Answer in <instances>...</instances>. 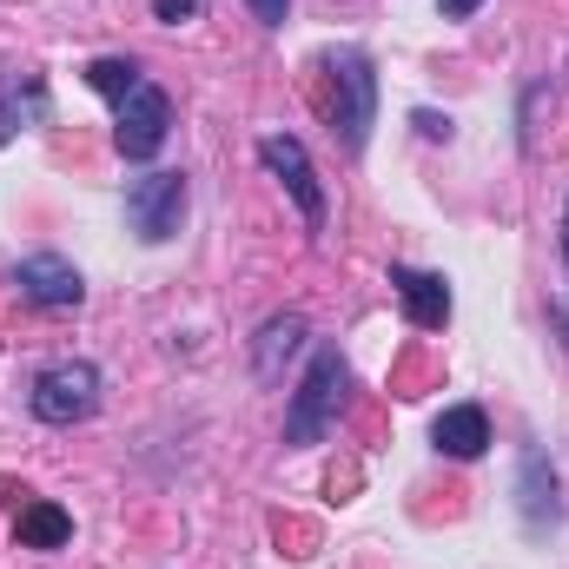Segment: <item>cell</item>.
I'll list each match as a JSON object with an SVG mask.
<instances>
[{"mask_svg":"<svg viewBox=\"0 0 569 569\" xmlns=\"http://www.w3.org/2000/svg\"><path fill=\"white\" fill-rule=\"evenodd\" d=\"M345 385H351V365H345V351L325 338V345L311 351V365H305V378H298L291 405H284V443H291V450H311L325 430L338 425Z\"/></svg>","mask_w":569,"mask_h":569,"instance_id":"1","label":"cell"},{"mask_svg":"<svg viewBox=\"0 0 569 569\" xmlns=\"http://www.w3.org/2000/svg\"><path fill=\"white\" fill-rule=\"evenodd\" d=\"M325 80H331V133L345 152H365L378 127V67L365 47H331L325 53Z\"/></svg>","mask_w":569,"mask_h":569,"instance_id":"2","label":"cell"},{"mask_svg":"<svg viewBox=\"0 0 569 569\" xmlns=\"http://www.w3.org/2000/svg\"><path fill=\"white\" fill-rule=\"evenodd\" d=\"M100 398H107V378H100L93 358H60V365H47V371L27 385V411L53 430L87 425V418L100 411Z\"/></svg>","mask_w":569,"mask_h":569,"instance_id":"3","label":"cell"},{"mask_svg":"<svg viewBox=\"0 0 569 569\" xmlns=\"http://www.w3.org/2000/svg\"><path fill=\"white\" fill-rule=\"evenodd\" d=\"M259 166L284 186V199L298 206V219H305L311 232H325V186H318V166H311L305 140H291V133H266V140H259Z\"/></svg>","mask_w":569,"mask_h":569,"instance_id":"4","label":"cell"},{"mask_svg":"<svg viewBox=\"0 0 569 569\" xmlns=\"http://www.w3.org/2000/svg\"><path fill=\"white\" fill-rule=\"evenodd\" d=\"M166 133H172V100H166V87L140 80V87L113 107V146H120V159L146 166V159L166 146Z\"/></svg>","mask_w":569,"mask_h":569,"instance_id":"5","label":"cell"},{"mask_svg":"<svg viewBox=\"0 0 569 569\" xmlns=\"http://www.w3.org/2000/svg\"><path fill=\"white\" fill-rule=\"evenodd\" d=\"M186 219V172H140L127 186V226L146 246H166Z\"/></svg>","mask_w":569,"mask_h":569,"instance_id":"6","label":"cell"},{"mask_svg":"<svg viewBox=\"0 0 569 569\" xmlns=\"http://www.w3.org/2000/svg\"><path fill=\"white\" fill-rule=\"evenodd\" d=\"M517 517H523L530 537H550V530L563 523V483H557V463H550L537 443H530L523 463H517Z\"/></svg>","mask_w":569,"mask_h":569,"instance_id":"7","label":"cell"},{"mask_svg":"<svg viewBox=\"0 0 569 569\" xmlns=\"http://www.w3.org/2000/svg\"><path fill=\"white\" fill-rule=\"evenodd\" d=\"M13 284H20V298L40 305V311H80V298H87L80 266H67L60 252H33V259H20V266H13Z\"/></svg>","mask_w":569,"mask_h":569,"instance_id":"8","label":"cell"},{"mask_svg":"<svg viewBox=\"0 0 569 569\" xmlns=\"http://www.w3.org/2000/svg\"><path fill=\"white\" fill-rule=\"evenodd\" d=\"M47 113H53V100L33 67H0V146L27 127H47Z\"/></svg>","mask_w":569,"mask_h":569,"instance_id":"9","label":"cell"},{"mask_svg":"<svg viewBox=\"0 0 569 569\" xmlns=\"http://www.w3.org/2000/svg\"><path fill=\"white\" fill-rule=\"evenodd\" d=\"M391 291H398V305H405V318H411L418 331H443V325H450V284H443V272L391 266Z\"/></svg>","mask_w":569,"mask_h":569,"instance_id":"10","label":"cell"},{"mask_svg":"<svg viewBox=\"0 0 569 569\" xmlns=\"http://www.w3.org/2000/svg\"><path fill=\"white\" fill-rule=\"evenodd\" d=\"M430 443H437V457L477 463V457L490 450V411H483V405H450V411H437Z\"/></svg>","mask_w":569,"mask_h":569,"instance_id":"11","label":"cell"},{"mask_svg":"<svg viewBox=\"0 0 569 569\" xmlns=\"http://www.w3.org/2000/svg\"><path fill=\"white\" fill-rule=\"evenodd\" d=\"M311 338V325H305V311H272L266 325H259V338H252V371L266 378V385H279L284 358L298 351Z\"/></svg>","mask_w":569,"mask_h":569,"instance_id":"12","label":"cell"},{"mask_svg":"<svg viewBox=\"0 0 569 569\" xmlns=\"http://www.w3.org/2000/svg\"><path fill=\"white\" fill-rule=\"evenodd\" d=\"M13 543H20V550H67V543H73V517H67L60 503L33 497V503H20V517H13Z\"/></svg>","mask_w":569,"mask_h":569,"instance_id":"13","label":"cell"},{"mask_svg":"<svg viewBox=\"0 0 569 569\" xmlns=\"http://www.w3.org/2000/svg\"><path fill=\"white\" fill-rule=\"evenodd\" d=\"M140 80H146V73L133 67V60H120V53H100V60L87 67V87H93V93H107L113 107H120V100H127V93H133Z\"/></svg>","mask_w":569,"mask_h":569,"instance_id":"14","label":"cell"},{"mask_svg":"<svg viewBox=\"0 0 569 569\" xmlns=\"http://www.w3.org/2000/svg\"><path fill=\"white\" fill-rule=\"evenodd\" d=\"M192 13H199V0H152V20H166V27H179Z\"/></svg>","mask_w":569,"mask_h":569,"instance_id":"15","label":"cell"},{"mask_svg":"<svg viewBox=\"0 0 569 569\" xmlns=\"http://www.w3.org/2000/svg\"><path fill=\"white\" fill-rule=\"evenodd\" d=\"M246 7H252L259 27H284V13H291V0H246Z\"/></svg>","mask_w":569,"mask_h":569,"instance_id":"16","label":"cell"},{"mask_svg":"<svg viewBox=\"0 0 569 569\" xmlns=\"http://www.w3.org/2000/svg\"><path fill=\"white\" fill-rule=\"evenodd\" d=\"M411 120H418V133H425V140H450V113H430V107H418Z\"/></svg>","mask_w":569,"mask_h":569,"instance_id":"17","label":"cell"},{"mask_svg":"<svg viewBox=\"0 0 569 569\" xmlns=\"http://www.w3.org/2000/svg\"><path fill=\"white\" fill-rule=\"evenodd\" d=\"M477 7H483V0H437V13H443V20H470Z\"/></svg>","mask_w":569,"mask_h":569,"instance_id":"18","label":"cell"},{"mask_svg":"<svg viewBox=\"0 0 569 569\" xmlns=\"http://www.w3.org/2000/svg\"><path fill=\"white\" fill-rule=\"evenodd\" d=\"M563 266H569V199H563Z\"/></svg>","mask_w":569,"mask_h":569,"instance_id":"19","label":"cell"},{"mask_svg":"<svg viewBox=\"0 0 569 569\" xmlns=\"http://www.w3.org/2000/svg\"><path fill=\"white\" fill-rule=\"evenodd\" d=\"M550 318H557V325H563V338H569V311H563V305H557V311H550Z\"/></svg>","mask_w":569,"mask_h":569,"instance_id":"20","label":"cell"}]
</instances>
